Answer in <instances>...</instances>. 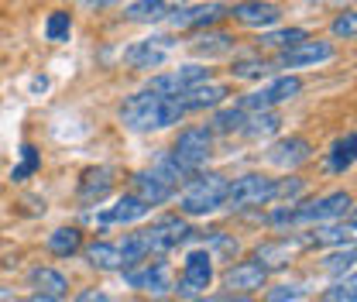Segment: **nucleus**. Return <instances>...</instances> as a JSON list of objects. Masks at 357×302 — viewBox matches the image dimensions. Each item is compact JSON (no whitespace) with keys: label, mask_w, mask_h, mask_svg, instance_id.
<instances>
[{"label":"nucleus","mask_w":357,"mask_h":302,"mask_svg":"<svg viewBox=\"0 0 357 302\" xmlns=\"http://www.w3.org/2000/svg\"><path fill=\"white\" fill-rule=\"evenodd\" d=\"M182 117H185V107L178 96H162L151 89H141L121 103V121L131 130H162L178 124Z\"/></svg>","instance_id":"nucleus-1"},{"label":"nucleus","mask_w":357,"mask_h":302,"mask_svg":"<svg viewBox=\"0 0 357 302\" xmlns=\"http://www.w3.org/2000/svg\"><path fill=\"white\" fill-rule=\"evenodd\" d=\"M182 199H178V210L185 216H206L213 210L223 206V196H227V175L220 172H192L182 182Z\"/></svg>","instance_id":"nucleus-2"},{"label":"nucleus","mask_w":357,"mask_h":302,"mask_svg":"<svg viewBox=\"0 0 357 302\" xmlns=\"http://www.w3.org/2000/svg\"><path fill=\"white\" fill-rule=\"evenodd\" d=\"M275 189H278V179H268L261 172H248L241 179H234L227 186V196H223V206L227 210H251V206H265L275 199Z\"/></svg>","instance_id":"nucleus-3"},{"label":"nucleus","mask_w":357,"mask_h":302,"mask_svg":"<svg viewBox=\"0 0 357 302\" xmlns=\"http://www.w3.org/2000/svg\"><path fill=\"white\" fill-rule=\"evenodd\" d=\"M351 192H330L310 203H292V223H330V220H344L351 216Z\"/></svg>","instance_id":"nucleus-4"},{"label":"nucleus","mask_w":357,"mask_h":302,"mask_svg":"<svg viewBox=\"0 0 357 302\" xmlns=\"http://www.w3.org/2000/svg\"><path fill=\"white\" fill-rule=\"evenodd\" d=\"M189 234H192V230H189V223H185L182 216H165V220L151 223L148 230H141L137 237H141V244H144V251H148V258H151V255H165V251L178 248Z\"/></svg>","instance_id":"nucleus-5"},{"label":"nucleus","mask_w":357,"mask_h":302,"mask_svg":"<svg viewBox=\"0 0 357 302\" xmlns=\"http://www.w3.org/2000/svg\"><path fill=\"white\" fill-rule=\"evenodd\" d=\"M172 155H176L182 165H189V169L196 172V169L206 165V158L213 155V130L210 128H182L176 134Z\"/></svg>","instance_id":"nucleus-6"},{"label":"nucleus","mask_w":357,"mask_h":302,"mask_svg":"<svg viewBox=\"0 0 357 302\" xmlns=\"http://www.w3.org/2000/svg\"><path fill=\"white\" fill-rule=\"evenodd\" d=\"M303 93V80L299 76H278V80H271L268 86H261L258 93H248L244 100H241V107L251 114V110H275L278 103H289V100H296Z\"/></svg>","instance_id":"nucleus-7"},{"label":"nucleus","mask_w":357,"mask_h":302,"mask_svg":"<svg viewBox=\"0 0 357 302\" xmlns=\"http://www.w3.org/2000/svg\"><path fill=\"white\" fill-rule=\"evenodd\" d=\"M230 14V7H223L217 0H206V3H192V7H176L169 14V24L176 31H203L210 24H217Z\"/></svg>","instance_id":"nucleus-8"},{"label":"nucleus","mask_w":357,"mask_h":302,"mask_svg":"<svg viewBox=\"0 0 357 302\" xmlns=\"http://www.w3.org/2000/svg\"><path fill=\"white\" fill-rule=\"evenodd\" d=\"M227 17H234V21L244 24V28L268 31V28H275V24L282 21V10H278V3H271V0H237Z\"/></svg>","instance_id":"nucleus-9"},{"label":"nucleus","mask_w":357,"mask_h":302,"mask_svg":"<svg viewBox=\"0 0 357 302\" xmlns=\"http://www.w3.org/2000/svg\"><path fill=\"white\" fill-rule=\"evenodd\" d=\"M337 52H333V45L330 42H299L292 45V48H282L278 52V59H275V66L278 69H306V66H319V62H330Z\"/></svg>","instance_id":"nucleus-10"},{"label":"nucleus","mask_w":357,"mask_h":302,"mask_svg":"<svg viewBox=\"0 0 357 302\" xmlns=\"http://www.w3.org/2000/svg\"><path fill=\"white\" fill-rule=\"evenodd\" d=\"M210 80V69L206 66H182L176 73H165V76H151V83L144 89L151 93H162V96H182L185 89H192L196 83H206Z\"/></svg>","instance_id":"nucleus-11"},{"label":"nucleus","mask_w":357,"mask_h":302,"mask_svg":"<svg viewBox=\"0 0 357 302\" xmlns=\"http://www.w3.org/2000/svg\"><path fill=\"white\" fill-rule=\"evenodd\" d=\"M213 282V258L210 251H192L182 264V278H178V292L182 296H199L203 289H210Z\"/></svg>","instance_id":"nucleus-12"},{"label":"nucleus","mask_w":357,"mask_h":302,"mask_svg":"<svg viewBox=\"0 0 357 302\" xmlns=\"http://www.w3.org/2000/svg\"><path fill=\"white\" fill-rule=\"evenodd\" d=\"M172 48V38H144V42H134L131 48H124V62L131 69H158L165 62Z\"/></svg>","instance_id":"nucleus-13"},{"label":"nucleus","mask_w":357,"mask_h":302,"mask_svg":"<svg viewBox=\"0 0 357 302\" xmlns=\"http://www.w3.org/2000/svg\"><path fill=\"white\" fill-rule=\"evenodd\" d=\"M310 158H312V144L306 141V137H299V134L275 141L271 151H268V162L278 165V169H299V165L310 162Z\"/></svg>","instance_id":"nucleus-14"},{"label":"nucleus","mask_w":357,"mask_h":302,"mask_svg":"<svg viewBox=\"0 0 357 302\" xmlns=\"http://www.w3.org/2000/svg\"><path fill=\"white\" fill-rule=\"evenodd\" d=\"M227 93L230 89L223 86V83H196L192 89H185L178 100H182V107H185V114H199V110H217L223 100H227Z\"/></svg>","instance_id":"nucleus-15"},{"label":"nucleus","mask_w":357,"mask_h":302,"mask_svg":"<svg viewBox=\"0 0 357 302\" xmlns=\"http://www.w3.org/2000/svg\"><path fill=\"white\" fill-rule=\"evenodd\" d=\"M223 282H227V289H234V292H255V289H265L268 268L261 261H241V264H234V268L223 275Z\"/></svg>","instance_id":"nucleus-16"},{"label":"nucleus","mask_w":357,"mask_h":302,"mask_svg":"<svg viewBox=\"0 0 357 302\" xmlns=\"http://www.w3.org/2000/svg\"><path fill=\"white\" fill-rule=\"evenodd\" d=\"M137 264H144V268H131L128 264V282H131L134 289H148V292H165L169 289V268H165V261H137Z\"/></svg>","instance_id":"nucleus-17"},{"label":"nucleus","mask_w":357,"mask_h":302,"mask_svg":"<svg viewBox=\"0 0 357 302\" xmlns=\"http://www.w3.org/2000/svg\"><path fill=\"white\" fill-rule=\"evenodd\" d=\"M110 189H114V169H103V165H100V169H86V172H83L76 196H79V203L93 206V203H100Z\"/></svg>","instance_id":"nucleus-18"},{"label":"nucleus","mask_w":357,"mask_h":302,"mask_svg":"<svg viewBox=\"0 0 357 302\" xmlns=\"http://www.w3.org/2000/svg\"><path fill=\"white\" fill-rule=\"evenodd\" d=\"M178 3L182 0H134L124 7V17L137 21V24H155V21H165Z\"/></svg>","instance_id":"nucleus-19"},{"label":"nucleus","mask_w":357,"mask_h":302,"mask_svg":"<svg viewBox=\"0 0 357 302\" xmlns=\"http://www.w3.org/2000/svg\"><path fill=\"white\" fill-rule=\"evenodd\" d=\"M299 248H310V244H306V237H282V241H268V244L258 248L255 261H261L265 268H282V264H289L292 251H299Z\"/></svg>","instance_id":"nucleus-20"},{"label":"nucleus","mask_w":357,"mask_h":302,"mask_svg":"<svg viewBox=\"0 0 357 302\" xmlns=\"http://www.w3.org/2000/svg\"><path fill=\"white\" fill-rule=\"evenodd\" d=\"M148 213H151V206L137 192H124L117 199V206H110L107 213H100V223H134V220H141V216H148Z\"/></svg>","instance_id":"nucleus-21"},{"label":"nucleus","mask_w":357,"mask_h":302,"mask_svg":"<svg viewBox=\"0 0 357 302\" xmlns=\"http://www.w3.org/2000/svg\"><path fill=\"white\" fill-rule=\"evenodd\" d=\"M354 241V216H347V223H337V220H330V223H319V230H312L310 237H306V244H316V248H323V244H351Z\"/></svg>","instance_id":"nucleus-22"},{"label":"nucleus","mask_w":357,"mask_h":302,"mask_svg":"<svg viewBox=\"0 0 357 302\" xmlns=\"http://www.w3.org/2000/svg\"><path fill=\"white\" fill-rule=\"evenodd\" d=\"M134 192H137L148 206H158V203H165V199L176 196V189H172L169 182H162L155 172H137L134 175Z\"/></svg>","instance_id":"nucleus-23"},{"label":"nucleus","mask_w":357,"mask_h":302,"mask_svg":"<svg viewBox=\"0 0 357 302\" xmlns=\"http://www.w3.org/2000/svg\"><path fill=\"white\" fill-rule=\"evenodd\" d=\"M278 128H282L278 110H251V117H244L241 134H244V137H251V141H261V137L278 134Z\"/></svg>","instance_id":"nucleus-24"},{"label":"nucleus","mask_w":357,"mask_h":302,"mask_svg":"<svg viewBox=\"0 0 357 302\" xmlns=\"http://www.w3.org/2000/svg\"><path fill=\"white\" fill-rule=\"evenodd\" d=\"M45 244H48V251L55 258H69V255H76L83 248V234H79V227H59V230L48 234Z\"/></svg>","instance_id":"nucleus-25"},{"label":"nucleus","mask_w":357,"mask_h":302,"mask_svg":"<svg viewBox=\"0 0 357 302\" xmlns=\"http://www.w3.org/2000/svg\"><path fill=\"white\" fill-rule=\"evenodd\" d=\"M86 258H89V264H93V268H100V271H117V268H124V255H121V248H117V244H110V241H96V244H89Z\"/></svg>","instance_id":"nucleus-26"},{"label":"nucleus","mask_w":357,"mask_h":302,"mask_svg":"<svg viewBox=\"0 0 357 302\" xmlns=\"http://www.w3.org/2000/svg\"><path fill=\"white\" fill-rule=\"evenodd\" d=\"M354 144H357L354 130H347L340 141H333V148H330V155H326V169L333 175L347 172V169L354 165Z\"/></svg>","instance_id":"nucleus-27"},{"label":"nucleus","mask_w":357,"mask_h":302,"mask_svg":"<svg viewBox=\"0 0 357 302\" xmlns=\"http://www.w3.org/2000/svg\"><path fill=\"white\" fill-rule=\"evenodd\" d=\"M234 48V38L230 35H223V31H199L196 35V42H192V52L196 55H206V59H213V55H227Z\"/></svg>","instance_id":"nucleus-28"},{"label":"nucleus","mask_w":357,"mask_h":302,"mask_svg":"<svg viewBox=\"0 0 357 302\" xmlns=\"http://www.w3.org/2000/svg\"><path fill=\"white\" fill-rule=\"evenodd\" d=\"M31 282L45 296H66V289H69V278L55 268H31Z\"/></svg>","instance_id":"nucleus-29"},{"label":"nucleus","mask_w":357,"mask_h":302,"mask_svg":"<svg viewBox=\"0 0 357 302\" xmlns=\"http://www.w3.org/2000/svg\"><path fill=\"white\" fill-rule=\"evenodd\" d=\"M244 117H248V110L237 103V107H227V110H217L213 114V121H210V130H220V134H234V130L244 128Z\"/></svg>","instance_id":"nucleus-30"},{"label":"nucleus","mask_w":357,"mask_h":302,"mask_svg":"<svg viewBox=\"0 0 357 302\" xmlns=\"http://www.w3.org/2000/svg\"><path fill=\"white\" fill-rule=\"evenodd\" d=\"M268 66L265 59H258V55H244V59H234V66H230V73L237 76V80H261L268 76Z\"/></svg>","instance_id":"nucleus-31"},{"label":"nucleus","mask_w":357,"mask_h":302,"mask_svg":"<svg viewBox=\"0 0 357 302\" xmlns=\"http://www.w3.org/2000/svg\"><path fill=\"white\" fill-rule=\"evenodd\" d=\"M310 35L303 31V28H285V31H268V35H261V45L265 48H292V45H299V42H306Z\"/></svg>","instance_id":"nucleus-32"},{"label":"nucleus","mask_w":357,"mask_h":302,"mask_svg":"<svg viewBox=\"0 0 357 302\" xmlns=\"http://www.w3.org/2000/svg\"><path fill=\"white\" fill-rule=\"evenodd\" d=\"M69 31H73V17L66 10H52L48 21H45V38L48 42H66Z\"/></svg>","instance_id":"nucleus-33"},{"label":"nucleus","mask_w":357,"mask_h":302,"mask_svg":"<svg viewBox=\"0 0 357 302\" xmlns=\"http://www.w3.org/2000/svg\"><path fill=\"white\" fill-rule=\"evenodd\" d=\"M38 169H42L38 148H35V144H24V148H21V165L10 172V179H14V182H24V179H31Z\"/></svg>","instance_id":"nucleus-34"},{"label":"nucleus","mask_w":357,"mask_h":302,"mask_svg":"<svg viewBox=\"0 0 357 302\" xmlns=\"http://www.w3.org/2000/svg\"><path fill=\"white\" fill-rule=\"evenodd\" d=\"M333 35L344 38V42H354V35H357V14L354 10H344V14L333 21Z\"/></svg>","instance_id":"nucleus-35"},{"label":"nucleus","mask_w":357,"mask_h":302,"mask_svg":"<svg viewBox=\"0 0 357 302\" xmlns=\"http://www.w3.org/2000/svg\"><path fill=\"white\" fill-rule=\"evenodd\" d=\"M323 268H326V271H351V268H354V248L347 244V251L330 255V258L323 261Z\"/></svg>","instance_id":"nucleus-36"},{"label":"nucleus","mask_w":357,"mask_h":302,"mask_svg":"<svg viewBox=\"0 0 357 302\" xmlns=\"http://www.w3.org/2000/svg\"><path fill=\"white\" fill-rule=\"evenodd\" d=\"M303 192V179H285V182H278V189H275V196H285V199H296Z\"/></svg>","instance_id":"nucleus-37"},{"label":"nucleus","mask_w":357,"mask_h":302,"mask_svg":"<svg viewBox=\"0 0 357 302\" xmlns=\"http://www.w3.org/2000/svg\"><path fill=\"white\" fill-rule=\"evenodd\" d=\"M326 302H354V278H351L347 285H337V289L326 296Z\"/></svg>","instance_id":"nucleus-38"},{"label":"nucleus","mask_w":357,"mask_h":302,"mask_svg":"<svg viewBox=\"0 0 357 302\" xmlns=\"http://www.w3.org/2000/svg\"><path fill=\"white\" fill-rule=\"evenodd\" d=\"M292 299H299V289H289V285H278L275 292H268V299H265V302H292Z\"/></svg>","instance_id":"nucleus-39"},{"label":"nucleus","mask_w":357,"mask_h":302,"mask_svg":"<svg viewBox=\"0 0 357 302\" xmlns=\"http://www.w3.org/2000/svg\"><path fill=\"white\" fill-rule=\"evenodd\" d=\"M79 302H114L107 292H100V289H86V292H79Z\"/></svg>","instance_id":"nucleus-40"},{"label":"nucleus","mask_w":357,"mask_h":302,"mask_svg":"<svg viewBox=\"0 0 357 302\" xmlns=\"http://www.w3.org/2000/svg\"><path fill=\"white\" fill-rule=\"evenodd\" d=\"M28 302H62V296H45V292H35Z\"/></svg>","instance_id":"nucleus-41"},{"label":"nucleus","mask_w":357,"mask_h":302,"mask_svg":"<svg viewBox=\"0 0 357 302\" xmlns=\"http://www.w3.org/2000/svg\"><path fill=\"white\" fill-rule=\"evenodd\" d=\"M83 3H89V7H107L110 0H83Z\"/></svg>","instance_id":"nucleus-42"},{"label":"nucleus","mask_w":357,"mask_h":302,"mask_svg":"<svg viewBox=\"0 0 357 302\" xmlns=\"http://www.w3.org/2000/svg\"><path fill=\"white\" fill-rule=\"evenodd\" d=\"M223 302H255V299H223Z\"/></svg>","instance_id":"nucleus-43"}]
</instances>
